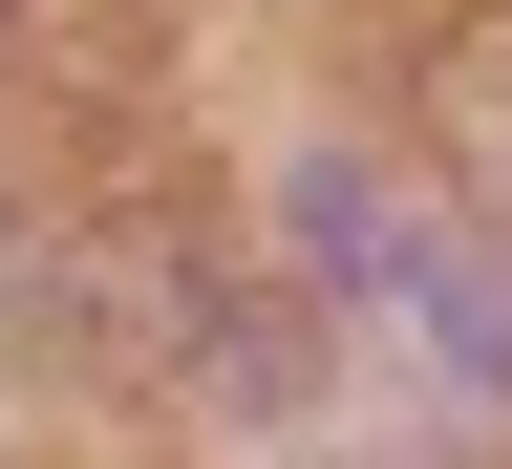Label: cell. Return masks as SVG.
I'll list each match as a JSON object with an SVG mask.
<instances>
[{
    "label": "cell",
    "instance_id": "6da1fadb",
    "mask_svg": "<svg viewBox=\"0 0 512 469\" xmlns=\"http://www.w3.org/2000/svg\"><path fill=\"white\" fill-rule=\"evenodd\" d=\"M299 278L363 320V342H406L448 384H512V256L491 214H448V192L363 171V150H299Z\"/></svg>",
    "mask_w": 512,
    "mask_h": 469
},
{
    "label": "cell",
    "instance_id": "7a4b0ae2",
    "mask_svg": "<svg viewBox=\"0 0 512 469\" xmlns=\"http://www.w3.org/2000/svg\"><path fill=\"white\" fill-rule=\"evenodd\" d=\"M427 150H448V214H491V235H512V22L427 43Z\"/></svg>",
    "mask_w": 512,
    "mask_h": 469
}]
</instances>
